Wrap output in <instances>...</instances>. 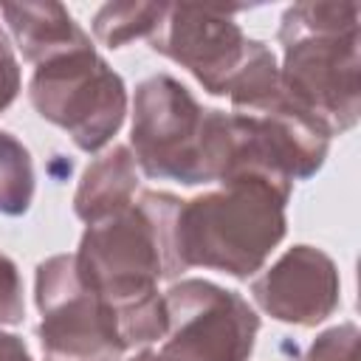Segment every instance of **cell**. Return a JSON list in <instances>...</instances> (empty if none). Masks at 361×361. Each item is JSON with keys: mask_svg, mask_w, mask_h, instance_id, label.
<instances>
[{"mask_svg": "<svg viewBox=\"0 0 361 361\" xmlns=\"http://www.w3.org/2000/svg\"><path fill=\"white\" fill-rule=\"evenodd\" d=\"M166 336L161 353L172 361H248L259 333L257 310L209 279H180L164 293Z\"/></svg>", "mask_w": 361, "mask_h": 361, "instance_id": "obj_7", "label": "cell"}, {"mask_svg": "<svg viewBox=\"0 0 361 361\" xmlns=\"http://www.w3.org/2000/svg\"><path fill=\"white\" fill-rule=\"evenodd\" d=\"M0 14L6 17L23 59L34 65L90 45V37L59 3H3Z\"/></svg>", "mask_w": 361, "mask_h": 361, "instance_id": "obj_10", "label": "cell"}, {"mask_svg": "<svg viewBox=\"0 0 361 361\" xmlns=\"http://www.w3.org/2000/svg\"><path fill=\"white\" fill-rule=\"evenodd\" d=\"M231 11L237 8L166 3L149 34V45L161 56L186 68L212 96H226L248 45V37L231 20Z\"/></svg>", "mask_w": 361, "mask_h": 361, "instance_id": "obj_8", "label": "cell"}, {"mask_svg": "<svg viewBox=\"0 0 361 361\" xmlns=\"http://www.w3.org/2000/svg\"><path fill=\"white\" fill-rule=\"evenodd\" d=\"M37 338L48 361H121L116 310L85 282L76 254H54L37 265Z\"/></svg>", "mask_w": 361, "mask_h": 361, "instance_id": "obj_6", "label": "cell"}, {"mask_svg": "<svg viewBox=\"0 0 361 361\" xmlns=\"http://www.w3.org/2000/svg\"><path fill=\"white\" fill-rule=\"evenodd\" d=\"M20 87H23L20 62L14 56V48L8 45L6 34L0 31V113L14 104V99L20 96Z\"/></svg>", "mask_w": 361, "mask_h": 361, "instance_id": "obj_17", "label": "cell"}, {"mask_svg": "<svg viewBox=\"0 0 361 361\" xmlns=\"http://www.w3.org/2000/svg\"><path fill=\"white\" fill-rule=\"evenodd\" d=\"M25 319V299H23V279L17 265L0 254V327L20 324Z\"/></svg>", "mask_w": 361, "mask_h": 361, "instance_id": "obj_16", "label": "cell"}, {"mask_svg": "<svg viewBox=\"0 0 361 361\" xmlns=\"http://www.w3.org/2000/svg\"><path fill=\"white\" fill-rule=\"evenodd\" d=\"M0 361H34V358L20 336L0 330Z\"/></svg>", "mask_w": 361, "mask_h": 361, "instance_id": "obj_18", "label": "cell"}, {"mask_svg": "<svg viewBox=\"0 0 361 361\" xmlns=\"http://www.w3.org/2000/svg\"><path fill=\"white\" fill-rule=\"evenodd\" d=\"M178 203L180 197L169 192H141L138 203L85 228L76 251L79 271L113 310L138 305L158 293L161 279L180 276L172 248Z\"/></svg>", "mask_w": 361, "mask_h": 361, "instance_id": "obj_3", "label": "cell"}, {"mask_svg": "<svg viewBox=\"0 0 361 361\" xmlns=\"http://www.w3.org/2000/svg\"><path fill=\"white\" fill-rule=\"evenodd\" d=\"M166 3L149 0H121L104 3L93 17V37L107 48H124L133 39L149 37L164 14Z\"/></svg>", "mask_w": 361, "mask_h": 361, "instance_id": "obj_13", "label": "cell"}, {"mask_svg": "<svg viewBox=\"0 0 361 361\" xmlns=\"http://www.w3.org/2000/svg\"><path fill=\"white\" fill-rule=\"evenodd\" d=\"M28 99L45 121L62 127L85 152L104 149L121 130L130 107L124 79L93 45L37 65L28 82Z\"/></svg>", "mask_w": 361, "mask_h": 361, "instance_id": "obj_5", "label": "cell"}, {"mask_svg": "<svg viewBox=\"0 0 361 361\" xmlns=\"http://www.w3.org/2000/svg\"><path fill=\"white\" fill-rule=\"evenodd\" d=\"M228 113L203 107L169 73L138 82L133 96L130 144L135 166L155 180L183 186L217 183L226 152Z\"/></svg>", "mask_w": 361, "mask_h": 361, "instance_id": "obj_4", "label": "cell"}, {"mask_svg": "<svg viewBox=\"0 0 361 361\" xmlns=\"http://www.w3.org/2000/svg\"><path fill=\"white\" fill-rule=\"evenodd\" d=\"M358 327L353 322H341L322 330L296 361H358Z\"/></svg>", "mask_w": 361, "mask_h": 361, "instance_id": "obj_15", "label": "cell"}, {"mask_svg": "<svg viewBox=\"0 0 361 361\" xmlns=\"http://www.w3.org/2000/svg\"><path fill=\"white\" fill-rule=\"evenodd\" d=\"M361 6L293 3L279 23L285 93L330 135L355 127L361 113Z\"/></svg>", "mask_w": 361, "mask_h": 361, "instance_id": "obj_1", "label": "cell"}, {"mask_svg": "<svg viewBox=\"0 0 361 361\" xmlns=\"http://www.w3.org/2000/svg\"><path fill=\"white\" fill-rule=\"evenodd\" d=\"M288 200L290 192L257 178L223 180L214 192L180 200L172 220L180 274L186 268H209L248 279L262 271L288 231Z\"/></svg>", "mask_w": 361, "mask_h": 361, "instance_id": "obj_2", "label": "cell"}, {"mask_svg": "<svg viewBox=\"0 0 361 361\" xmlns=\"http://www.w3.org/2000/svg\"><path fill=\"white\" fill-rule=\"evenodd\" d=\"M138 189V166L124 144H113L107 152H102L96 161L87 164V169L79 178L76 195H73V212L87 226L121 212L133 203V195Z\"/></svg>", "mask_w": 361, "mask_h": 361, "instance_id": "obj_11", "label": "cell"}, {"mask_svg": "<svg viewBox=\"0 0 361 361\" xmlns=\"http://www.w3.org/2000/svg\"><path fill=\"white\" fill-rule=\"evenodd\" d=\"M34 161L28 147L0 130V214L20 217L34 200Z\"/></svg>", "mask_w": 361, "mask_h": 361, "instance_id": "obj_14", "label": "cell"}, {"mask_svg": "<svg viewBox=\"0 0 361 361\" xmlns=\"http://www.w3.org/2000/svg\"><path fill=\"white\" fill-rule=\"evenodd\" d=\"M282 93L285 87L279 79V62L274 51L259 39H248L243 62L234 71L228 90H226L234 113H245V116L259 113L268 104H274Z\"/></svg>", "mask_w": 361, "mask_h": 361, "instance_id": "obj_12", "label": "cell"}, {"mask_svg": "<svg viewBox=\"0 0 361 361\" xmlns=\"http://www.w3.org/2000/svg\"><path fill=\"white\" fill-rule=\"evenodd\" d=\"M251 296L276 322L316 327L341 305V276L322 248L293 245L251 282Z\"/></svg>", "mask_w": 361, "mask_h": 361, "instance_id": "obj_9", "label": "cell"}, {"mask_svg": "<svg viewBox=\"0 0 361 361\" xmlns=\"http://www.w3.org/2000/svg\"><path fill=\"white\" fill-rule=\"evenodd\" d=\"M130 361H172L169 355H164L161 350H149V347H144L141 353H135Z\"/></svg>", "mask_w": 361, "mask_h": 361, "instance_id": "obj_19", "label": "cell"}]
</instances>
